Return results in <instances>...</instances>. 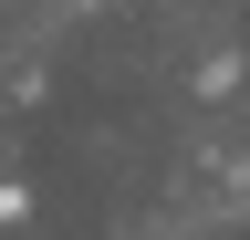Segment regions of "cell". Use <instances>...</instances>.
Instances as JSON below:
<instances>
[{
    "instance_id": "obj_1",
    "label": "cell",
    "mask_w": 250,
    "mask_h": 240,
    "mask_svg": "<svg viewBox=\"0 0 250 240\" xmlns=\"http://www.w3.org/2000/svg\"><path fill=\"white\" fill-rule=\"evenodd\" d=\"M83 11H94V0H83Z\"/></svg>"
}]
</instances>
